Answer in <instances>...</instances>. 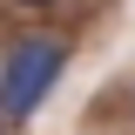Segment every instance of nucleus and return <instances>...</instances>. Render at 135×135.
<instances>
[{"label": "nucleus", "instance_id": "f03ea898", "mask_svg": "<svg viewBox=\"0 0 135 135\" xmlns=\"http://www.w3.org/2000/svg\"><path fill=\"white\" fill-rule=\"evenodd\" d=\"M20 7H54V0H20Z\"/></svg>", "mask_w": 135, "mask_h": 135}, {"label": "nucleus", "instance_id": "f257e3e1", "mask_svg": "<svg viewBox=\"0 0 135 135\" xmlns=\"http://www.w3.org/2000/svg\"><path fill=\"white\" fill-rule=\"evenodd\" d=\"M61 68H68V47L54 34H20V41H7V54H0V115L27 122L34 108L47 101V88L61 81Z\"/></svg>", "mask_w": 135, "mask_h": 135}]
</instances>
